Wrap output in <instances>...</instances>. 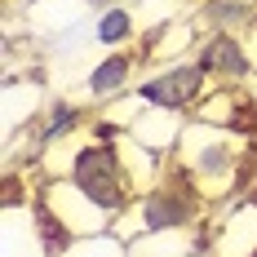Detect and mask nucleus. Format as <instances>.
Listing matches in <instances>:
<instances>
[{"label": "nucleus", "mask_w": 257, "mask_h": 257, "mask_svg": "<svg viewBox=\"0 0 257 257\" xmlns=\"http://www.w3.org/2000/svg\"><path fill=\"white\" fill-rule=\"evenodd\" d=\"M169 160L204 191L213 208L257 191V142L239 138L231 128L204 124V120H186L182 138H178V151Z\"/></svg>", "instance_id": "1"}, {"label": "nucleus", "mask_w": 257, "mask_h": 257, "mask_svg": "<svg viewBox=\"0 0 257 257\" xmlns=\"http://www.w3.org/2000/svg\"><path fill=\"white\" fill-rule=\"evenodd\" d=\"M213 213L217 208L208 204V195L169 160L160 169V178L151 186H142L138 200L124 208V217L115 222V235L124 244H133V239L155 235V231H191V226H208Z\"/></svg>", "instance_id": "2"}, {"label": "nucleus", "mask_w": 257, "mask_h": 257, "mask_svg": "<svg viewBox=\"0 0 257 257\" xmlns=\"http://www.w3.org/2000/svg\"><path fill=\"white\" fill-rule=\"evenodd\" d=\"M213 89L208 71L195 62V58H173V62H155L142 71L133 98L142 106H155V111H169V115H195V106L204 102V93Z\"/></svg>", "instance_id": "3"}, {"label": "nucleus", "mask_w": 257, "mask_h": 257, "mask_svg": "<svg viewBox=\"0 0 257 257\" xmlns=\"http://www.w3.org/2000/svg\"><path fill=\"white\" fill-rule=\"evenodd\" d=\"M191 120L231 128L239 138H253L257 142V76L244 80V84H213L204 93V102L195 106Z\"/></svg>", "instance_id": "4"}, {"label": "nucleus", "mask_w": 257, "mask_h": 257, "mask_svg": "<svg viewBox=\"0 0 257 257\" xmlns=\"http://www.w3.org/2000/svg\"><path fill=\"white\" fill-rule=\"evenodd\" d=\"M147 67H151L147 45H142V49H138V45L111 49V53H102V58L84 71V93H89L93 102L106 106V102H115V98H124V93H133Z\"/></svg>", "instance_id": "5"}, {"label": "nucleus", "mask_w": 257, "mask_h": 257, "mask_svg": "<svg viewBox=\"0 0 257 257\" xmlns=\"http://www.w3.org/2000/svg\"><path fill=\"white\" fill-rule=\"evenodd\" d=\"M257 253V191L222 204L208 217V257H253Z\"/></svg>", "instance_id": "6"}, {"label": "nucleus", "mask_w": 257, "mask_h": 257, "mask_svg": "<svg viewBox=\"0 0 257 257\" xmlns=\"http://www.w3.org/2000/svg\"><path fill=\"white\" fill-rule=\"evenodd\" d=\"M191 58L208 71L213 84H244V80L257 76L244 36H200V45H195Z\"/></svg>", "instance_id": "7"}, {"label": "nucleus", "mask_w": 257, "mask_h": 257, "mask_svg": "<svg viewBox=\"0 0 257 257\" xmlns=\"http://www.w3.org/2000/svg\"><path fill=\"white\" fill-rule=\"evenodd\" d=\"M93 124L89 115H84V106L71 102V98H53V102L40 106V115H36V160L45 151H53V147H62V142H71L76 133H84V128ZM31 160V164H36Z\"/></svg>", "instance_id": "8"}, {"label": "nucleus", "mask_w": 257, "mask_h": 257, "mask_svg": "<svg viewBox=\"0 0 257 257\" xmlns=\"http://www.w3.org/2000/svg\"><path fill=\"white\" fill-rule=\"evenodd\" d=\"M191 18L200 36H248L257 27V0H195Z\"/></svg>", "instance_id": "9"}, {"label": "nucleus", "mask_w": 257, "mask_h": 257, "mask_svg": "<svg viewBox=\"0 0 257 257\" xmlns=\"http://www.w3.org/2000/svg\"><path fill=\"white\" fill-rule=\"evenodd\" d=\"M138 36H142V18H138L128 5H124V9H106V14L93 18V45H102V53L128 49Z\"/></svg>", "instance_id": "10"}, {"label": "nucleus", "mask_w": 257, "mask_h": 257, "mask_svg": "<svg viewBox=\"0 0 257 257\" xmlns=\"http://www.w3.org/2000/svg\"><path fill=\"white\" fill-rule=\"evenodd\" d=\"M62 257H128V244L120 239L115 231H102V235H80L76 244L67 248Z\"/></svg>", "instance_id": "11"}, {"label": "nucleus", "mask_w": 257, "mask_h": 257, "mask_svg": "<svg viewBox=\"0 0 257 257\" xmlns=\"http://www.w3.org/2000/svg\"><path fill=\"white\" fill-rule=\"evenodd\" d=\"M84 9H93V14H106V9H124L128 0H80Z\"/></svg>", "instance_id": "12"}, {"label": "nucleus", "mask_w": 257, "mask_h": 257, "mask_svg": "<svg viewBox=\"0 0 257 257\" xmlns=\"http://www.w3.org/2000/svg\"><path fill=\"white\" fill-rule=\"evenodd\" d=\"M244 40H248V53H253V71H257V27L248 31V36H244Z\"/></svg>", "instance_id": "13"}, {"label": "nucleus", "mask_w": 257, "mask_h": 257, "mask_svg": "<svg viewBox=\"0 0 257 257\" xmlns=\"http://www.w3.org/2000/svg\"><path fill=\"white\" fill-rule=\"evenodd\" d=\"M253 257H257V253H253Z\"/></svg>", "instance_id": "14"}]
</instances>
